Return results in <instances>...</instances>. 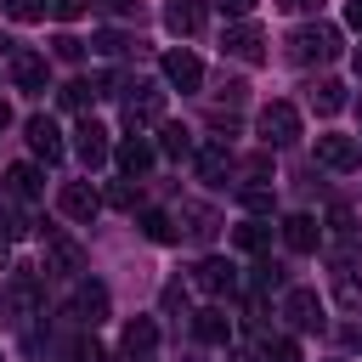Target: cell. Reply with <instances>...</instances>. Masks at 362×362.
<instances>
[{"label": "cell", "mask_w": 362, "mask_h": 362, "mask_svg": "<svg viewBox=\"0 0 362 362\" xmlns=\"http://www.w3.org/2000/svg\"><path fill=\"white\" fill-rule=\"evenodd\" d=\"M153 345H158V328H153V317H136V322H124V351H130V356H153Z\"/></svg>", "instance_id": "7402d4cb"}, {"label": "cell", "mask_w": 362, "mask_h": 362, "mask_svg": "<svg viewBox=\"0 0 362 362\" xmlns=\"http://www.w3.org/2000/svg\"><path fill=\"white\" fill-rule=\"evenodd\" d=\"M283 317H288L294 328H322V300H317V288H288V294H283Z\"/></svg>", "instance_id": "9c48e42d"}, {"label": "cell", "mask_w": 362, "mask_h": 362, "mask_svg": "<svg viewBox=\"0 0 362 362\" xmlns=\"http://www.w3.org/2000/svg\"><path fill=\"white\" fill-rule=\"evenodd\" d=\"M45 11H51L45 0H6V17H11V23H40Z\"/></svg>", "instance_id": "f1b7e54d"}, {"label": "cell", "mask_w": 362, "mask_h": 362, "mask_svg": "<svg viewBox=\"0 0 362 362\" xmlns=\"http://www.w3.org/2000/svg\"><path fill=\"white\" fill-rule=\"evenodd\" d=\"M6 57H11V79H17L23 90H45V57H40V51H23V45H11Z\"/></svg>", "instance_id": "4fadbf2b"}, {"label": "cell", "mask_w": 362, "mask_h": 362, "mask_svg": "<svg viewBox=\"0 0 362 362\" xmlns=\"http://www.w3.org/2000/svg\"><path fill=\"white\" fill-rule=\"evenodd\" d=\"M232 362H260V356L255 351H232Z\"/></svg>", "instance_id": "ab89813d"}, {"label": "cell", "mask_w": 362, "mask_h": 362, "mask_svg": "<svg viewBox=\"0 0 362 362\" xmlns=\"http://www.w3.org/2000/svg\"><path fill=\"white\" fill-rule=\"evenodd\" d=\"M57 209H62L68 221H96L102 198H96V187H90V181H68V187L57 192Z\"/></svg>", "instance_id": "52a82bcc"}, {"label": "cell", "mask_w": 362, "mask_h": 362, "mask_svg": "<svg viewBox=\"0 0 362 362\" xmlns=\"http://www.w3.org/2000/svg\"><path fill=\"white\" fill-rule=\"evenodd\" d=\"M294 62H334L339 57V28L334 23H305V28H294Z\"/></svg>", "instance_id": "6da1fadb"}, {"label": "cell", "mask_w": 362, "mask_h": 362, "mask_svg": "<svg viewBox=\"0 0 362 362\" xmlns=\"http://www.w3.org/2000/svg\"><path fill=\"white\" fill-rule=\"evenodd\" d=\"M6 192H11L17 204H34V198H40V170H34V164H11V170H6Z\"/></svg>", "instance_id": "ffe728a7"}, {"label": "cell", "mask_w": 362, "mask_h": 362, "mask_svg": "<svg viewBox=\"0 0 362 362\" xmlns=\"http://www.w3.org/2000/svg\"><path fill=\"white\" fill-rule=\"evenodd\" d=\"M243 209H249V215H272V187L249 181V187H243Z\"/></svg>", "instance_id": "f546056e"}, {"label": "cell", "mask_w": 362, "mask_h": 362, "mask_svg": "<svg viewBox=\"0 0 362 362\" xmlns=\"http://www.w3.org/2000/svg\"><path fill=\"white\" fill-rule=\"evenodd\" d=\"M124 45H130V40H124L119 28H102V34H96V51H102V57H119Z\"/></svg>", "instance_id": "d6a6232c"}, {"label": "cell", "mask_w": 362, "mask_h": 362, "mask_svg": "<svg viewBox=\"0 0 362 362\" xmlns=\"http://www.w3.org/2000/svg\"><path fill=\"white\" fill-rule=\"evenodd\" d=\"M351 68H356V79H362V51H356V57H351Z\"/></svg>", "instance_id": "7bdbcfd3"}, {"label": "cell", "mask_w": 362, "mask_h": 362, "mask_svg": "<svg viewBox=\"0 0 362 362\" xmlns=\"http://www.w3.org/2000/svg\"><path fill=\"white\" fill-rule=\"evenodd\" d=\"M102 6H107V11H124V6H130V0H102Z\"/></svg>", "instance_id": "b9f144b4"}, {"label": "cell", "mask_w": 362, "mask_h": 362, "mask_svg": "<svg viewBox=\"0 0 362 362\" xmlns=\"http://www.w3.org/2000/svg\"><path fill=\"white\" fill-rule=\"evenodd\" d=\"M192 283H198L204 294H232V288H238V266L221 260V255H204V260L192 266Z\"/></svg>", "instance_id": "277c9868"}, {"label": "cell", "mask_w": 362, "mask_h": 362, "mask_svg": "<svg viewBox=\"0 0 362 362\" xmlns=\"http://www.w3.org/2000/svg\"><path fill=\"white\" fill-rule=\"evenodd\" d=\"M255 124H260V141H266V147H288V141H300V107H294V102H266Z\"/></svg>", "instance_id": "7a4b0ae2"}, {"label": "cell", "mask_w": 362, "mask_h": 362, "mask_svg": "<svg viewBox=\"0 0 362 362\" xmlns=\"http://www.w3.org/2000/svg\"><path fill=\"white\" fill-rule=\"evenodd\" d=\"M226 170H232L226 141H215V147H204V153H198V175H204L209 187H226Z\"/></svg>", "instance_id": "44dd1931"}, {"label": "cell", "mask_w": 362, "mask_h": 362, "mask_svg": "<svg viewBox=\"0 0 362 362\" xmlns=\"http://www.w3.org/2000/svg\"><path fill=\"white\" fill-rule=\"evenodd\" d=\"M113 164H119V170H124V175L136 181L141 170H153V141H141V136L119 141V147H113Z\"/></svg>", "instance_id": "ac0fdd59"}, {"label": "cell", "mask_w": 362, "mask_h": 362, "mask_svg": "<svg viewBox=\"0 0 362 362\" xmlns=\"http://www.w3.org/2000/svg\"><path fill=\"white\" fill-rule=\"evenodd\" d=\"M164 28L170 34H198L204 28V0H164Z\"/></svg>", "instance_id": "2e32d148"}, {"label": "cell", "mask_w": 362, "mask_h": 362, "mask_svg": "<svg viewBox=\"0 0 362 362\" xmlns=\"http://www.w3.org/2000/svg\"><path fill=\"white\" fill-rule=\"evenodd\" d=\"M334 288H339V305H345V311H362V266H356L351 255L334 260Z\"/></svg>", "instance_id": "9a60e30c"}, {"label": "cell", "mask_w": 362, "mask_h": 362, "mask_svg": "<svg viewBox=\"0 0 362 362\" xmlns=\"http://www.w3.org/2000/svg\"><path fill=\"white\" fill-rule=\"evenodd\" d=\"M317 164H328V170H356V164H362V141H356V136H317Z\"/></svg>", "instance_id": "8992f818"}, {"label": "cell", "mask_w": 362, "mask_h": 362, "mask_svg": "<svg viewBox=\"0 0 362 362\" xmlns=\"http://www.w3.org/2000/svg\"><path fill=\"white\" fill-rule=\"evenodd\" d=\"M181 221H187V232L192 238H209L221 221H215V209H204V204H181Z\"/></svg>", "instance_id": "484cf974"}, {"label": "cell", "mask_w": 362, "mask_h": 362, "mask_svg": "<svg viewBox=\"0 0 362 362\" xmlns=\"http://www.w3.org/2000/svg\"><path fill=\"white\" fill-rule=\"evenodd\" d=\"M266 356H272V362H300V345H294V339H272Z\"/></svg>", "instance_id": "e575fe53"}, {"label": "cell", "mask_w": 362, "mask_h": 362, "mask_svg": "<svg viewBox=\"0 0 362 362\" xmlns=\"http://www.w3.org/2000/svg\"><path fill=\"white\" fill-rule=\"evenodd\" d=\"M124 119H130V124H153V119H164V90H153V85H130V96H124Z\"/></svg>", "instance_id": "8fae6325"}, {"label": "cell", "mask_w": 362, "mask_h": 362, "mask_svg": "<svg viewBox=\"0 0 362 362\" xmlns=\"http://www.w3.org/2000/svg\"><path fill=\"white\" fill-rule=\"evenodd\" d=\"M345 23H351V28L362 34V0H351V6H345Z\"/></svg>", "instance_id": "74e56055"}, {"label": "cell", "mask_w": 362, "mask_h": 362, "mask_svg": "<svg viewBox=\"0 0 362 362\" xmlns=\"http://www.w3.org/2000/svg\"><path fill=\"white\" fill-rule=\"evenodd\" d=\"M277 6H283V11H311L317 0H277Z\"/></svg>", "instance_id": "f35d334b"}, {"label": "cell", "mask_w": 362, "mask_h": 362, "mask_svg": "<svg viewBox=\"0 0 362 362\" xmlns=\"http://www.w3.org/2000/svg\"><path fill=\"white\" fill-rule=\"evenodd\" d=\"M45 6H51V17H62V23H74V17L90 11V0H45Z\"/></svg>", "instance_id": "1f68e13d"}, {"label": "cell", "mask_w": 362, "mask_h": 362, "mask_svg": "<svg viewBox=\"0 0 362 362\" xmlns=\"http://www.w3.org/2000/svg\"><path fill=\"white\" fill-rule=\"evenodd\" d=\"M51 45H57V57H62V62H79V57H85V40H74V34H57Z\"/></svg>", "instance_id": "836d02e7"}, {"label": "cell", "mask_w": 362, "mask_h": 362, "mask_svg": "<svg viewBox=\"0 0 362 362\" xmlns=\"http://www.w3.org/2000/svg\"><path fill=\"white\" fill-rule=\"evenodd\" d=\"M141 232H147L153 243H175V221H170L164 209H147V215H141Z\"/></svg>", "instance_id": "83f0119b"}, {"label": "cell", "mask_w": 362, "mask_h": 362, "mask_svg": "<svg viewBox=\"0 0 362 362\" xmlns=\"http://www.w3.org/2000/svg\"><path fill=\"white\" fill-rule=\"evenodd\" d=\"M0 51H11V40H6V34H0Z\"/></svg>", "instance_id": "ee69618b"}, {"label": "cell", "mask_w": 362, "mask_h": 362, "mask_svg": "<svg viewBox=\"0 0 362 362\" xmlns=\"http://www.w3.org/2000/svg\"><path fill=\"white\" fill-rule=\"evenodd\" d=\"M283 243H288L294 255H311V249L322 243V226H317V215H305V209H300V215H288V221H283Z\"/></svg>", "instance_id": "5bb4252c"}, {"label": "cell", "mask_w": 362, "mask_h": 362, "mask_svg": "<svg viewBox=\"0 0 362 362\" xmlns=\"http://www.w3.org/2000/svg\"><path fill=\"white\" fill-rule=\"evenodd\" d=\"M255 6H260V0H215V11H221V17H249Z\"/></svg>", "instance_id": "d590c367"}, {"label": "cell", "mask_w": 362, "mask_h": 362, "mask_svg": "<svg viewBox=\"0 0 362 362\" xmlns=\"http://www.w3.org/2000/svg\"><path fill=\"white\" fill-rule=\"evenodd\" d=\"M45 272H51V277H79V272H85V249H79L74 238L51 232V238H45Z\"/></svg>", "instance_id": "3957f363"}, {"label": "cell", "mask_w": 362, "mask_h": 362, "mask_svg": "<svg viewBox=\"0 0 362 362\" xmlns=\"http://www.w3.org/2000/svg\"><path fill=\"white\" fill-rule=\"evenodd\" d=\"M192 334H198L204 345H226V339H232V317H226L221 305H209V311L192 317Z\"/></svg>", "instance_id": "d6986e66"}, {"label": "cell", "mask_w": 362, "mask_h": 362, "mask_svg": "<svg viewBox=\"0 0 362 362\" xmlns=\"http://www.w3.org/2000/svg\"><path fill=\"white\" fill-rule=\"evenodd\" d=\"M221 51H226V57H238V62H266V34H260L255 23H238V28H226Z\"/></svg>", "instance_id": "5b68a950"}, {"label": "cell", "mask_w": 362, "mask_h": 362, "mask_svg": "<svg viewBox=\"0 0 362 362\" xmlns=\"http://www.w3.org/2000/svg\"><path fill=\"white\" fill-rule=\"evenodd\" d=\"M232 243H238V249H249V255H260V249L272 243V226H266V221L255 215V221H243V226L232 232Z\"/></svg>", "instance_id": "d4e9b609"}, {"label": "cell", "mask_w": 362, "mask_h": 362, "mask_svg": "<svg viewBox=\"0 0 362 362\" xmlns=\"http://www.w3.org/2000/svg\"><path fill=\"white\" fill-rule=\"evenodd\" d=\"M164 79H170L175 90H198V85H204V62H198L192 51H164Z\"/></svg>", "instance_id": "30bf717a"}, {"label": "cell", "mask_w": 362, "mask_h": 362, "mask_svg": "<svg viewBox=\"0 0 362 362\" xmlns=\"http://www.w3.org/2000/svg\"><path fill=\"white\" fill-rule=\"evenodd\" d=\"M6 124H11V107H6V102H0V136H6Z\"/></svg>", "instance_id": "60d3db41"}, {"label": "cell", "mask_w": 362, "mask_h": 362, "mask_svg": "<svg viewBox=\"0 0 362 362\" xmlns=\"http://www.w3.org/2000/svg\"><path fill=\"white\" fill-rule=\"evenodd\" d=\"M102 90H107V79H68V85H62V107L79 113V107H90Z\"/></svg>", "instance_id": "603a6c76"}, {"label": "cell", "mask_w": 362, "mask_h": 362, "mask_svg": "<svg viewBox=\"0 0 362 362\" xmlns=\"http://www.w3.org/2000/svg\"><path fill=\"white\" fill-rule=\"evenodd\" d=\"M107 204H113V209H136V204H141V192H136L130 181H113V187H107Z\"/></svg>", "instance_id": "4dcf8cb0"}, {"label": "cell", "mask_w": 362, "mask_h": 362, "mask_svg": "<svg viewBox=\"0 0 362 362\" xmlns=\"http://www.w3.org/2000/svg\"><path fill=\"white\" fill-rule=\"evenodd\" d=\"M311 107H317V113H339V107H345V85H339V79H317V85H311Z\"/></svg>", "instance_id": "cb8c5ba5"}, {"label": "cell", "mask_w": 362, "mask_h": 362, "mask_svg": "<svg viewBox=\"0 0 362 362\" xmlns=\"http://www.w3.org/2000/svg\"><path fill=\"white\" fill-rule=\"evenodd\" d=\"M164 311H187V288H181V283L164 288Z\"/></svg>", "instance_id": "8d00e7d4"}, {"label": "cell", "mask_w": 362, "mask_h": 362, "mask_svg": "<svg viewBox=\"0 0 362 362\" xmlns=\"http://www.w3.org/2000/svg\"><path fill=\"white\" fill-rule=\"evenodd\" d=\"M74 153H79V164H85V170L107 164V130H102L96 119H85V124L74 130Z\"/></svg>", "instance_id": "7c38bea8"}, {"label": "cell", "mask_w": 362, "mask_h": 362, "mask_svg": "<svg viewBox=\"0 0 362 362\" xmlns=\"http://www.w3.org/2000/svg\"><path fill=\"white\" fill-rule=\"evenodd\" d=\"M74 317H79L85 328H96V322L107 317V288H102V283H79V288H74Z\"/></svg>", "instance_id": "e0dca14e"}, {"label": "cell", "mask_w": 362, "mask_h": 362, "mask_svg": "<svg viewBox=\"0 0 362 362\" xmlns=\"http://www.w3.org/2000/svg\"><path fill=\"white\" fill-rule=\"evenodd\" d=\"M158 147H164L170 158H187V153H192V136H187V124H164V130H158Z\"/></svg>", "instance_id": "4316f807"}, {"label": "cell", "mask_w": 362, "mask_h": 362, "mask_svg": "<svg viewBox=\"0 0 362 362\" xmlns=\"http://www.w3.org/2000/svg\"><path fill=\"white\" fill-rule=\"evenodd\" d=\"M23 130H28V147H34V158H45V164H57V158L68 153V147H62V130H57V124H51L45 113H34V119H28Z\"/></svg>", "instance_id": "ba28073f"}]
</instances>
